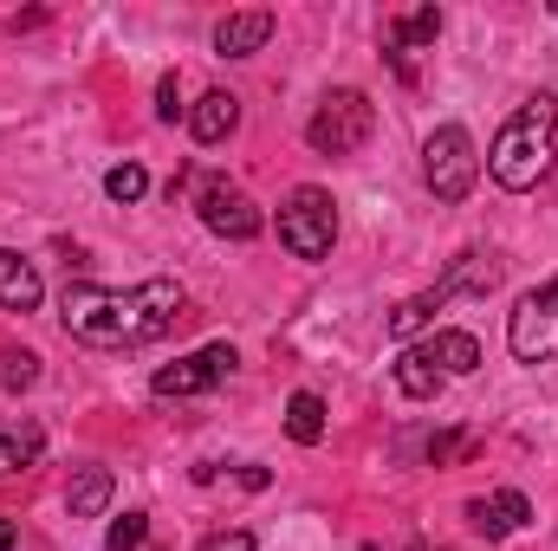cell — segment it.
<instances>
[{
	"label": "cell",
	"mask_w": 558,
	"mask_h": 551,
	"mask_svg": "<svg viewBox=\"0 0 558 551\" xmlns=\"http://www.w3.org/2000/svg\"><path fill=\"white\" fill-rule=\"evenodd\" d=\"M175 318H189V298H182V285L175 279H143L131 292H118V285H65V298H59V325H65V338H78V344H92V351H137L149 338H162V331H175Z\"/></svg>",
	"instance_id": "1"
},
{
	"label": "cell",
	"mask_w": 558,
	"mask_h": 551,
	"mask_svg": "<svg viewBox=\"0 0 558 551\" xmlns=\"http://www.w3.org/2000/svg\"><path fill=\"white\" fill-rule=\"evenodd\" d=\"M553 156H558V98L539 91V98H526V105L500 124V137L487 143V175H494L500 188L526 195V188H539V182L553 175Z\"/></svg>",
	"instance_id": "2"
},
{
	"label": "cell",
	"mask_w": 558,
	"mask_h": 551,
	"mask_svg": "<svg viewBox=\"0 0 558 551\" xmlns=\"http://www.w3.org/2000/svg\"><path fill=\"white\" fill-rule=\"evenodd\" d=\"M377 131V105L357 91V85H338V91H325L318 98V111L305 118V143L318 149V156H351V149H364Z\"/></svg>",
	"instance_id": "3"
},
{
	"label": "cell",
	"mask_w": 558,
	"mask_h": 551,
	"mask_svg": "<svg viewBox=\"0 0 558 551\" xmlns=\"http://www.w3.org/2000/svg\"><path fill=\"white\" fill-rule=\"evenodd\" d=\"M494 279H500V260L494 254H461L448 273L435 279L428 292H416V298H403L397 311H390V338H416L422 325L454 298V292H494Z\"/></svg>",
	"instance_id": "4"
},
{
	"label": "cell",
	"mask_w": 558,
	"mask_h": 551,
	"mask_svg": "<svg viewBox=\"0 0 558 551\" xmlns=\"http://www.w3.org/2000/svg\"><path fill=\"white\" fill-rule=\"evenodd\" d=\"M279 247L292 260H325L338 247V201L325 188H312V182L292 188L286 208H279Z\"/></svg>",
	"instance_id": "5"
},
{
	"label": "cell",
	"mask_w": 558,
	"mask_h": 551,
	"mask_svg": "<svg viewBox=\"0 0 558 551\" xmlns=\"http://www.w3.org/2000/svg\"><path fill=\"white\" fill-rule=\"evenodd\" d=\"M422 175L435 188V201H468L474 182H481V156H474V137L461 124H441L435 137L422 143Z\"/></svg>",
	"instance_id": "6"
},
{
	"label": "cell",
	"mask_w": 558,
	"mask_h": 551,
	"mask_svg": "<svg viewBox=\"0 0 558 551\" xmlns=\"http://www.w3.org/2000/svg\"><path fill=\"white\" fill-rule=\"evenodd\" d=\"M234 344H202L195 357H175V364H162L156 377H149V396L156 403H182V396H202V390H215V383H228L234 377Z\"/></svg>",
	"instance_id": "7"
},
{
	"label": "cell",
	"mask_w": 558,
	"mask_h": 551,
	"mask_svg": "<svg viewBox=\"0 0 558 551\" xmlns=\"http://www.w3.org/2000/svg\"><path fill=\"white\" fill-rule=\"evenodd\" d=\"M507 344L520 364H546L558 357V279H546L539 292H526L507 318Z\"/></svg>",
	"instance_id": "8"
},
{
	"label": "cell",
	"mask_w": 558,
	"mask_h": 551,
	"mask_svg": "<svg viewBox=\"0 0 558 551\" xmlns=\"http://www.w3.org/2000/svg\"><path fill=\"white\" fill-rule=\"evenodd\" d=\"M195 208H202V228L208 234H221V241H254L267 221H260V208H254V195L247 188H234L228 175H208L202 188H195Z\"/></svg>",
	"instance_id": "9"
},
{
	"label": "cell",
	"mask_w": 558,
	"mask_h": 551,
	"mask_svg": "<svg viewBox=\"0 0 558 551\" xmlns=\"http://www.w3.org/2000/svg\"><path fill=\"white\" fill-rule=\"evenodd\" d=\"M533 519V506H526V493H487V500H468V526L481 532V539H507V532H520Z\"/></svg>",
	"instance_id": "10"
},
{
	"label": "cell",
	"mask_w": 558,
	"mask_h": 551,
	"mask_svg": "<svg viewBox=\"0 0 558 551\" xmlns=\"http://www.w3.org/2000/svg\"><path fill=\"white\" fill-rule=\"evenodd\" d=\"M267 39H274V13H267V7H254V13H228V20L215 26V52H221V59H254Z\"/></svg>",
	"instance_id": "11"
},
{
	"label": "cell",
	"mask_w": 558,
	"mask_h": 551,
	"mask_svg": "<svg viewBox=\"0 0 558 551\" xmlns=\"http://www.w3.org/2000/svg\"><path fill=\"white\" fill-rule=\"evenodd\" d=\"M435 33H441V13H435V7H416V13H403V20L384 26V52L397 59L403 78H410V52H416V46H435Z\"/></svg>",
	"instance_id": "12"
},
{
	"label": "cell",
	"mask_w": 558,
	"mask_h": 551,
	"mask_svg": "<svg viewBox=\"0 0 558 551\" xmlns=\"http://www.w3.org/2000/svg\"><path fill=\"white\" fill-rule=\"evenodd\" d=\"M39 298H46V285H39V267H33L26 254L0 247V305H7V311H33Z\"/></svg>",
	"instance_id": "13"
},
{
	"label": "cell",
	"mask_w": 558,
	"mask_h": 551,
	"mask_svg": "<svg viewBox=\"0 0 558 551\" xmlns=\"http://www.w3.org/2000/svg\"><path fill=\"white\" fill-rule=\"evenodd\" d=\"M234 124H241V98H234V91H202V105L189 111L195 143H228L234 137Z\"/></svg>",
	"instance_id": "14"
},
{
	"label": "cell",
	"mask_w": 558,
	"mask_h": 551,
	"mask_svg": "<svg viewBox=\"0 0 558 551\" xmlns=\"http://www.w3.org/2000/svg\"><path fill=\"white\" fill-rule=\"evenodd\" d=\"M422 351H428V364H435L441 377H474V370H481V344H474V331H435Z\"/></svg>",
	"instance_id": "15"
},
{
	"label": "cell",
	"mask_w": 558,
	"mask_h": 551,
	"mask_svg": "<svg viewBox=\"0 0 558 551\" xmlns=\"http://www.w3.org/2000/svg\"><path fill=\"white\" fill-rule=\"evenodd\" d=\"M441 383H448V377L428 364V351H422V344L397 357V390H403L410 403H435V396H441Z\"/></svg>",
	"instance_id": "16"
},
{
	"label": "cell",
	"mask_w": 558,
	"mask_h": 551,
	"mask_svg": "<svg viewBox=\"0 0 558 551\" xmlns=\"http://www.w3.org/2000/svg\"><path fill=\"white\" fill-rule=\"evenodd\" d=\"M111 467H85L78 480H72V493H65V506H72V519H98L105 506H111Z\"/></svg>",
	"instance_id": "17"
},
{
	"label": "cell",
	"mask_w": 558,
	"mask_h": 551,
	"mask_svg": "<svg viewBox=\"0 0 558 551\" xmlns=\"http://www.w3.org/2000/svg\"><path fill=\"white\" fill-rule=\"evenodd\" d=\"M286 434H292L299 448H318V441H325V403H318L312 390H299V396L286 403Z\"/></svg>",
	"instance_id": "18"
},
{
	"label": "cell",
	"mask_w": 558,
	"mask_h": 551,
	"mask_svg": "<svg viewBox=\"0 0 558 551\" xmlns=\"http://www.w3.org/2000/svg\"><path fill=\"white\" fill-rule=\"evenodd\" d=\"M39 448H46V434H39V428H0V474L33 467V461H39Z\"/></svg>",
	"instance_id": "19"
},
{
	"label": "cell",
	"mask_w": 558,
	"mask_h": 551,
	"mask_svg": "<svg viewBox=\"0 0 558 551\" xmlns=\"http://www.w3.org/2000/svg\"><path fill=\"white\" fill-rule=\"evenodd\" d=\"M33 383H39V357L7 344V351H0V390H33Z\"/></svg>",
	"instance_id": "20"
},
{
	"label": "cell",
	"mask_w": 558,
	"mask_h": 551,
	"mask_svg": "<svg viewBox=\"0 0 558 551\" xmlns=\"http://www.w3.org/2000/svg\"><path fill=\"white\" fill-rule=\"evenodd\" d=\"M105 195H111V201H143V195H149V175H143L137 162H118V169L105 175Z\"/></svg>",
	"instance_id": "21"
},
{
	"label": "cell",
	"mask_w": 558,
	"mask_h": 551,
	"mask_svg": "<svg viewBox=\"0 0 558 551\" xmlns=\"http://www.w3.org/2000/svg\"><path fill=\"white\" fill-rule=\"evenodd\" d=\"M149 539V519L143 513H124V519H111V532H105V551H137Z\"/></svg>",
	"instance_id": "22"
},
{
	"label": "cell",
	"mask_w": 558,
	"mask_h": 551,
	"mask_svg": "<svg viewBox=\"0 0 558 551\" xmlns=\"http://www.w3.org/2000/svg\"><path fill=\"white\" fill-rule=\"evenodd\" d=\"M156 118H162V124H175V118H182V91H175V72H162V78H156Z\"/></svg>",
	"instance_id": "23"
},
{
	"label": "cell",
	"mask_w": 558,
	"mask_h": 551,
	"mask_svg": "<svg viewBox=\"0 0 558 551\" xmlns=\"http://www.w3.org/2000/svg\"><path fill=\"white\" fill-rule=\"evenodd\" d=\"M195 551H260V546H254V532H208Z\"/></svg>",
	"instance_id": "24"
},
{
	"label": "cell",
	"mask_w": 558,
	"mask_h": 551,
	"mask_svg": "<svg viewBox=\"0 0 558 551\" xmlns=\"http://www.w3.org/2000/svg\"><path fill=\"white\" fill-rule=\"evenodd\" d=\"M20 546V532H13V519H0V551H13Z\"/></svg>",
	"instance_id": "25"
}]
</instances>
